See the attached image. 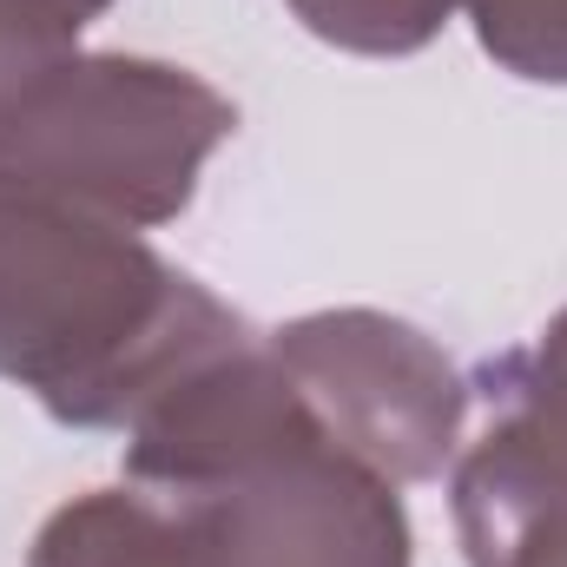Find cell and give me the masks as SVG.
<instances>
[{"instance_id":"30bf717a","label":"cell","mask_w":567,"mask_h":567,"mask_svg":"<svg viewBox=\"0 0 567 567\" xmlns=\"http://www.w3.org/2000/svg\"><path fill=\"white\" fill-rule=\"evenodd\" d=\"M522 567H567V561H522Z\"/></svg>"},{"instance_id":"8992f818","label":"cell","mask_w":567,"mask_h":567,"mask_svg":"<svg viewBox=\"0 0 567 567\" xmlns=\"http://www.w3.org/2000/svg\"><path fill=\"white\" fill-rule=\"evenodd\" d=\"M488 383H502L488 423H508L535 455H548L567 475V310L528 357H508L502 370H488Z\"/></svg>"},{"instance_id":"52a82bcc","label":"cell","mask_w":567,"mask_h":567,"mask_svg":"<svg viewBox=\"0 0 567 567\" xmlns=\"http://www.w3.org/2000/svg\"><path fill=\"white\" fill-rule=\"evenodd\" d=\"M310 33L357 53H410L449 20L455 0H290Z\"/></svg>"},{"instance_id":"5b68a950","label":"cell","mask_w":567,"mask_h":567,"mask_svg":"<svg viewBox=\"0 0 567 567\" xmlns=\"http://www.w3.org/2000/svg\"><path fill=\"white\" fill-rule=\"evenodd\" d=\"M33 567H178L165 508L152 495H86L60 508L33 548Z\"/></svg>"},{"instance_id":"9c48e42d","label":"cell","mask_w":567,"mask_h":567,"mask_svg":"<svg viewBox=\"0 0 567 567\" xmlns=\"http://www.w3.org/2000/svg\"><path fill=\"white\" fill-rule=\"evenodd\" d=\"M27 7H40V13H53V20H73V27H80V20H86L93 7H106V0H27Z\"/></svg>"},{"instance_id":"277c9868","label":"cell","mask_w":567,"mask_h":567,"mask_svg":"<svg viewBox=\"0 0 567 567\" xmlns=\"http://www.w3.org/2000/svg\"><path fill=\"white\" fill-rule=\"evenodd\" d=\"M278 370L323 442L390 482H423L462 429V383L410 323L370 310L303 317L278 337Z\"/></svg>"},{"instance_id":"6da1fadb","label":"cell","mask_w":567,"mask_h":567,"mask_svg":"<svg viewBox=\"0 0 567 567\" xmlns=\"http://www.w3.org/2000/svg\"><path fill=\"white\" fill-rule=\"evenodd\" d=\"M245 330L93 205L0 165V377L66 423H140Z\"/></svg>"},{"instance_id":"3957f363","label":"cell","mask_w":567,"mask_h":567,"mask_svg":"<svg viewBox=\"0 0 567 567\" xmlns=\"http://www.w3.org/2000/svg\"><path fill=\"white\" fill-rule=\"evenodd\" d=\"M140 488L165 508L178 567H410L390 482L323 442V429L192 482Z\"/></svg>"},{"instance_id":"ba28073f","label":"cell","mask_w":567,"mask_h":567,"mask_svg":"<svg viewBox=\"0 0 567 567\" xmlns=\"http://www.w3.org/2000/svg\"><path fill=\"white\" fill-rule=\"evenodd\" d=\"M482 47L528 80H567V0H475Z\"/></svg>"},{"instance_id":"7a4b0ae2","label":"cell","mask_w":567,"mask_h":567,"mask_svg":"<svg viewBox=\"0 0 567 567\" xmlns=\"http://www.w3.org/2000/svg\"><path fill=\"white\" fill-rule=\"evenodd\" d=\"M231 106L152 60H47L0 106V165L126 225H158L192 198V172L231 133Z\"/></svg>"}]
</instances>
